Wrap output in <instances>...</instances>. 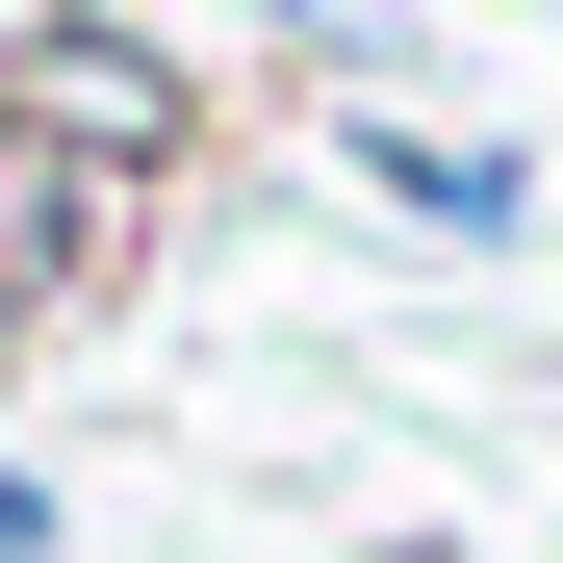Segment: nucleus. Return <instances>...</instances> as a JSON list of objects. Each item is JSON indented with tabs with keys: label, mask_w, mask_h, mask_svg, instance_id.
Masks as SVG:
<instances>
[{
	"label": "nucleus",
	"mask_w": 563,
	"mask_h": 563,
	"mask_svg": "<svg viewBox=\"0 0 563 563\" xmlns=\"http://www.w3.org/2000/svg\"><path fill=\"white\" fill-rule=\"evenodd\" d=\"M358 179H385L410 231H461V256H512V231H538V154H487V129H358Z\"/></svg>",
	"instance_id": "f03ea898"
},
{
	"label": "nucleus",
	"mask_w": 563,
	"mask_h": 563,
	"mask_svg": "<svg viewBox=\"0 0 563 563\" xmlns=\"http://www.w3.org/2000/svg\"><path fill=\"white\" fill-rule=\"evenodd\" d=\"M0 563H52V487H26V461H0Z\"/></svg>",
	"instance_id": "7ed1b4c3"
},
{
	"label": "nucleus",
	"mask_w": 563,
	"mask_h": 563,
	"mask_svg": "<svg viewBox=\"0 0 563 563\" xmlns=\"http://www.w3.org/2000/svg\"><path fill=\"white\" fill-rule=\"evenodd\" d=\"M154 231V154H103V129H52L26 77H0V333H52L77 282H103Z\"/></svg>",
	"instance_id": "f257e3e1"
}]
</instances>
